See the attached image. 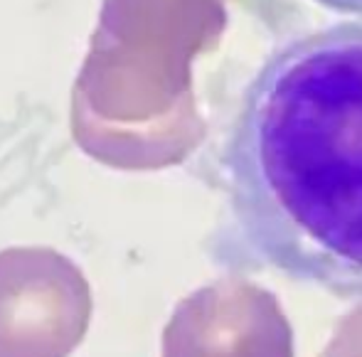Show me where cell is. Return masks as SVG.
Listing matches in <instances>:
<instances>
[{
    "mask_svg": "<svg viewBox=\"0 0 362 357\" xmlns=\"http://www.w3.org/2000/svg\"><path fill=\"white\" fill-rule=\"evenodd\" d=\"M315 3L325 5L330 10H338V13L362 15V0H315Z\"/></svg>",
    "mask_w": 362,
    "mask_h": 357,
    "instance_id": "obj_3",
    "label": "cell"
},
{
    "mask_svg": "<svg viewBox=\"0 0 362 357\" xmlns=\"http://www.w3.org/2000/svg\"><path fill=\"white\" fill-rule=\"evenodd\" d=\"M222 168L239 262L362 300V23L298 35L264 59Z\"/></svg>",
    "mask_w": 362,
    "mask_h": 357,
    "instance_id": "obj_1",
    "label": "cell"
},
{
    "mask_svg": "<svg viewBox=\"0 0 362 357\" xmlns=\"http://www.w3.org/2000/svg\"><path fill=\"white\" fill-rule=\"evenodd\" d=\"M91 288L49 247L0 252V357H69L91 320Z\"/></svg>",
    "mask_w": 362,
    "mask_h": 357,
    "instance_id": "obj_2",
    "label": "cell"
}]
</instances>
